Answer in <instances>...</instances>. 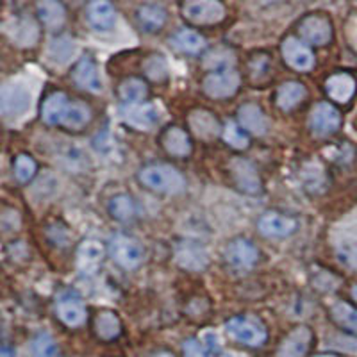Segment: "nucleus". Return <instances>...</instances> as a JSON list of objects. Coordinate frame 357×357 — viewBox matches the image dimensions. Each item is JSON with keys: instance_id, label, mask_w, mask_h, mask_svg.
<instances>
[{"instance_id": "obj_23", "label": "nucleus", "mask_w": 357, "mask_h": 357, "mask_svg": "<svg viewBox=\"0 0 357 357\" xmlns=\"http://www.w3.org/2000/svg\"><path fill=\"white\" fill-rule=\"evenodd\" d=\"M190 127L200 139H215L220 134L218 120L204 109H197L190 114Z\"/></svg>"}, {"instance_id": "obj_20", "label": "nucleus", "mask_w": 357, "mask_h": 357, "mask_svg": "<svg viewBox=\"0 0 357 357\" xmlns=\"http://www.w3.org/2000/svg\"><path fill=\"white\" fill-rule=\"evenodd\" d=\"M68 106L70 100L66 98L65 93L56 91V93L49 95L43 100V106H41V118H43V122L49 123V126H57V123L61 126Z\"/></svg>"}, {"instance_id": "obj_3", "label": "nucleus", "mask_w": 357, "mask_h": 357, "mask_svg": "<svg viewBox=\"0 0 357 357\" xmlns=\"http://www.w3.org/2000/svg\"><path fill=\"white\" fill-rule=\"evenodd\" d=\"M109 252L111 257H113L114 263L118 264L123 270H134L142 264L143 256V247L132 238H127V236L118 234L114 236L109 243Z\"/></svg>"}, {"instance_id": "obj_22", "label": "nucleus", "mask_w": 357, "mask_h": 357, "mask_svg": "<svg viewBox=\"0 0 357 357\" xmlns=\"http://www.w3.org/2000/svg\"><path fill=\"white\" fill-rule=\"evenodd\" d=\"M165 151L175 158H186L191 152L190 136L181 127H168L161 138Z\"/></svg>"}, {"instance_id": "obj_28", "label": "nucleus", "mask_w": 357, "mask_h": 357, "mask_svg": "<svg viewBox=\"0 0 357 357\" xmlns=\"http://www.w3.org/2000/svg\"><path fill=\"white\" fill-rule=\"evenodd\" d=\"M13 41L20 47H33L38 41V27L29 18H17L13 20V29L9 31Z\"/></svg>"}, {"instance_id": "obj_41", "label": "nucleus", "mask_w": 357, "mask_h": 357, "mask_svg": "<svg viewBox=\"0 0 357 357\" xmlns=\"http://www.w3.org/2000/svg\"><path fill=\"white\" fill-rule=\"evenodd\" d=\"M154 357H174V356H172V354H168V352H159V354H155Z\"/></svg>"}, {"instance_id": "obj_43", "label": "nucleus", "mask_w": 357, "mask_h": 357, "mask_svg": "<svg viewBox=\"0 0 357 357\" xmlns=\"http://www.w3.org/2000/svg\"><path fill=\"white\" fill-rule=\"evenodd\" d=\"M2 357H9V350L6 349V347H4V349H2Z\"/></svg>"}, {"instance_id": "obj_7", "label": "nucleus", "mask_w": 357, "mask_h": 357, "mask_svg": "<svg viewBox=\"0 0 357 357\" xmlns=\"http://www.w3.org/2000/svg\"><path fill=\"white\" fill-rule=\"evenodd\" d=\"M309 126H311V130L317 134V136H329V134L336 132V130L340 129V111H337L333 104L320 102V104L311 111Z\"/></svg>"}, {"instance_id": "obj_39", "label": "nucleus", "mask_w": 357, "mask_h": 357, "mask_svg": "<svg viewBox=\"0 0 357 357\" xmlns=\"http://www.w3.org/2000/svg\"><path fill=\"white\" fill-rule=\"evenodd\" d=\"M33 350L38 357H56L57 356V347L49 334H40V336L34 340Z\"/></svg>"}, {"instance_id": "obj_35", "label": "nucleus", "mask_w": 357, "mask_h": 357, "mask_svg": "<svg viewBox=\"0 0 357 357\" xmlns=\"http://www.w3.org/2000/svg\"><path fill=\"white\" fill-rule=\"evenodd\" d=\"M109 213L116 220H122V222H126V220H130L134 216V213H136V209H134L132 199H130V197H127V195H116L114 199H111Z\"/></svg>"}, {"instance_id": "obj_37", "label": "nucleus", "mask_w": 357, "mask_h": 357, "mask_svg": "<svg viewBox=\"0 0 357 357\" xmlns=\"http://www.w3.org/2000/svg\"><path fill=\"white\" fill-rule=\"evenodd\" d=\"M223 139H225V143H227L229 146H232V149H238V151H241V149H247L248 146V136L247 132H245L241 127H238L236 123H227L225 126V129H223Z\"/></svg>"}, {"instance_id": "obj_18", "label": "nucleus", "mask_w": 357, "mask_h": 357, "mask_svg": "<svg viewBox=\"0 0 357 357\" xmlns=\"http://www.w3.org/2000/svg\"><path fill=\"white\" fill-rule=\"evenodd\" d=\"M38 18L47 29H61L66 22V9L61 0H38Z\"/></svg>"}, {"instance_id": "obj_10", "label": "nucleus", "mask_w": 357, "mask_h": 357, "mask_svg": "<svg viewBox=\"0 0 357 357\" xmlns=\"http://www.w3.org/2000/svg\"><path fill=\"white\" fill-rule=\"evenodd\" d=\"M175 261L184 270L200 272L207 266L209 256H207L206 248L202 245L193 243V241H184V243L175 248Z\"/></svg>"}, {"instance_id": "obj_36", "label": "nucleus", "mask_w": 357, "mask_h": 357, "mask_svg": "<svg viewBox=\"0 0 357 357\" xmlns=\"http://www.w3.org/2000/svg\"><path fill=\"white\" fill-rule=\"evenodd\" d=\"M145 70L146 77L151 79L154 82H162L165 79L168 77V65L165 61V57L162 56H151L149 59L145 61Z\"/></svg>"}, {"instance_id": "obj_27", "label": "nucleus", "mask_w": 357, "mask_h": 357, "mask_svg": "<svg viewBox=\"0 0 357 357\" xmlns=\"http://www.w3.org/2000/svg\"><path fill=\"white\" fill-rule=\"evenodd\" d=\"M238 116H240V122L243 126V129H247L248 132L264 134L268 130L266 116H264V113L256 104H247V106L241 107Z\"/></svg>"}, {"instance_id": "obj_46", "label": "nucleus", "mask_w": 357, "mask_h": 357, "mask_svg": "<svg viewBox=\"0 0 357 357\" xmlns=\"http://www.w3.org/2000/svg\"><path fill=\"white\" fill-rule=\"evenodd\" d=\"M222 357H234V356H229V354H225V356H222Z\"/></svg>"}, {"instance_id": "obj_31", "label": "nucleus", "mask_w": 357, "mask_h": 357, "mask_svg": "<svg viewBox=\"0 0 357 357\" xmlns=\"http://www.w3.org/2000/svg\"><path fill=\"white\" fill-rule=\"evenodd\" d=\"M89 120H91V111H89V107H86L81 102H70L61 126L70 130H81L88 126Z\"/></svg>"}, {"instance_id": "obj_13", "label": "nucleus", "mask_w": 357, "mask_h": 357, "mask_svg": "<svg viewBox=\"0 0 357 357\" xmlns=\"http://www.w3.org/2000/svg\"><path fill=\"white\" fill-rule=\"evenodd\" d=\"M225 257L229 263L236 268H252L256 264L259 252L248 240H234L229 243L227 250H225Z\"/></svg>"}, {"instance_id": "obj_44", "label": "nucleus", "mask_w": 357, "mask_h": 357, "mask_svg": "<svg viewBox=\"0 0 357 357\" xmlns=\"http://www.w3.org/2000/svg\"><path fill=\"white\" fill-rule=\"evenodd\" d=\"M263 4H270V2H279V0H261Z\"/></svg>"}, {"instance_id": "obj_29", "label": "nucleus", "mask_w": 357, "mask_h": 357, "mask_svg": "<svg viewBox=\"0 0 357 357\" xmlns=\"http://www.w3.org/2000/svg\"><path fill=\"white\" fill-rule=\"evenodd\" d=\"M220 349L218 336L213 333L204 334V340H188L184 343V357H211Z\"/></svg>"}, {"instance_id": "obj_6", "label": "nucleus", "mask_w": 357, "mask_h": 357, "mask_svg": "<svg viewBox=\"0 0 357 357\" xmlns=\"http://www.w3.org/2000/svg\"><path fill=\"white\" fill-rule=\"evenodd\" d=\"M0 104L4 116H20L31 107V91L20 82H9L2 88Z\"/></svg>"}, {"instance_id": "obj_38", "label": "nucleus", "mask_w": 357, "mask_h": 357, "mask_svg": "<svg viewBox=\"0 0 357 357\" xmlns=\"http://www.w3.org/2000/svg\"><path fill=\"white\" fill-rule=\"evenodd\" d=\"M36 174V162L33 158L22 154L18 155L17 161H15V175L20 183H29L31 178Z\"/></svg>"}, {"instance_id": "obj_40", "label": "nucleus", "mask_w": 357, "mask_h": 357, "mask_svg": "<svg viewBox=\"0 0 357 357\" xmlns=\"http://www.w3.org/2000/svg\"><path fill=\"white\" fill-rule=\"evenodd\" d=\"M337 257L341 263H345L347 266L357 268V243L352 241H345L337 247Z\"/></svg>"}, {"instance_id": "obj_12", "label": "nucleus", "mask_w": 357, "mask_h": 357, "mask_svg": "<svg viewBox=\"0 0 357 357\" xmlns=\"http://www.w3.org/2000/svg\"><path fill=\"white\" fill-rule=\"evenodd\" d=\"M327 95L337 104H347L354 97L357 89L356 79L350 73H334L325 82Z\"/></svg>"}, {"instance_id": "obj_4", "label": "nucleus", "mask_w": 357, "mask_h": 357, "mask_svg": "<svg viewBox=\"0 0 357 357\" xmlns=\"http://www.w3.org/2000/svg\"><path fill=\"white\" fill-rule=\"evenodd\" d=\"M227 334L238 343L248 347H259L266 341V329L257 320L245 317H236L229 320Z\"/></svg>"}, {"instance_id": "obj_14", "label": "nucleus", "mask_w": 357, "mask_h": 357, "mask_svg": "<svg viewBox=\"0 0 357 357\" xmlns=\"http://www.w3.org/2000/svg\"><path fill=\"white\" fill-rule=\"evenodd\" d=\"M295 229V220L280 215V213H266L259 220V231L270 238H286V236L293 234Z\"/></svg>"}, {"instance_id": "obj_2", "label": "nucleus", "mask_w": 357, "mask_h": 357, "mask_svg": "<svg viewBox=\"0 0 357 357\" xmlns=\"http://www.w3.org/2000/svg\"><path fill=\"white\" fill-rule=\"evenodd\" d=\"M181 11L193 25H215L225 18V8L220 0H183Z\"/></svg>"}, {"instance_id": "obj_19", "label": "nucleus", "mask_w": 357, "mask_h": 357, "mask_svg": "<svg viewBox=\"0 0 357 357\" xmlns=\"http://www.w3.org/2000/svg\"><path fill=\"white\" fill-rule=\"evenodd\" d=\"M231 172L234 174L236 184L241 188V191L247 193H259L261 183L257 177L256 168L245 159H234L231 165Z\"/></svg>"}, {"instance_id": "obj_34", "label": "nucleus", "mask_w": 357, "mask_h": 357, "mask_svg": "<svg viewBox=\"0 0 357 357\" xmlns=\"http://www.w3.org/2000/svg\"><path fill=\"white\" fill-rule=\"evenodd\" d=\"M102 256H104V247L95 240L84 241V243L79 247V252H77L79 263L86 268L97 266L98 261L102 259Z\"/></svg>"}, {"instance_id": "obj_11", "label": "nucleus", "mask_w": 357, "mask_h": 357, "mask_svg": "<svg viewBox=\"0 0 357 357\" xmlns=\"http://www.w3.org/2000/svg\"><path fill=\"white\" fill-rule=\"evenodd\" d=\"M312 334L307 327H296L295 331L288 334L282 343H280L279 350H277L275 357H304L305 352L309 350L311 345Z\"/></svg>"}, {"instance_id": "obj_42", "label": "nucleus", "mask_w": 357, "mask_h": 357, "mask_svg": "<svg viewBox=\"0 0 357 357\" xmlns=\"http://www.w3.org/2000/svg\"><path fill=\"white\" fill-rule=\"evenodd\" d=\"M352 296H354V301L357 302V284L352 288Z\"/></svg>"}, {"instance_id": "obj_45", "label": "nucleus", "mask_w": 357, "mask_h": 357, "mask_svg": "<svg viewBox=\"0 0 357 357\" xmlns=\"http://www.w3.org/2000/svg\"><path fill=\"white\" fill-rule=\"evenodd\" d=\"M317 357H336V356H317Z\"/></svg>"}, {"instance_id": "obj_9", "label": "nucleus", "mask_w": 357, "mask_h": 357, "mask_svg": "<svg viewBox=\"0 0 357 357\" xmlns=\"http://www.w3.org/2000/svg\"><path fill=\"white\" fill-rule=\"evenodd\" d=\"M301 36L311 45H327L333 40V25L321 15H309L298 25Z\"/></svg>"}, {"instance_id": "obj_5", "label": "nucleus", "mask_w": 357, "mask_h": 357, "mask_svg": "<svg viewBox=\"0 0 357 357\" xmlns=\"http://www.w3.org/2000/svg\"><path fill=\"white\" fill-rule=\"evenodd\" d=\"M240 75L232 68H223L209 73L202 82L204 93L211 98H229L238 91Z\"/></svg>"}, {"instance_id": "obj_15", "label": "nucleus", "mask_w": 357, "mask_h": 357, "mask_svg": "<svg viewBox=\"0 0 357 357\" xmlns=\"http://www.w3.org/2000/svg\"><path fill=\"white\" fill-rule=\"evenodd\" d=\"M72 77L79 88L86 89L89 93H98L102 89V82L100 77H98L97 66L91 61V57H82L81 61L75 65V68H73Z\"/></svg>"}, {"instance_id": "obj_1", "label": "nucleus", "mask_w": 357, "mask_h": 357, "mask_svg": "<svg viewBox=\"0 0 357 357\" xmlns=\"http://www.w3.org/2000/svg\"><path fill=\"white\" fill-rule=\"evenodd\" d=\"M139 181L146 188H151L158 193H165V195H178L186 188L181 172L168 165H152V167L143 168L139 172Z\"/></svg>"}, {"instance_id": "obj_21", "label": "nucleus", "mask_w": 357, "mask_h": 357, "mask_svg": "<svg viewBox=\"0 0 357 357\" xmlns=\"http://www.w3.org/2000/svg\"><path fill=\"white\" fill-rule=\"evenodd\" d=\"M167 9L159 4H143L136 11L139 27L145 29L146 33H158L162 25L167 24Z\"/></svg>"}, {"instance_id": "obj_17", "label": "nucleus", "mask_w": 357, "mask_h": 357, "mask_svg": "<svg viewBox=\"0 0 357 357\" xmlns=\"http://www.w3.org/2000/svg\"><path fill=\"white\" fill-rule=\"evenodd\" d=\"M88 20L97 31H109L116 22V11L109 0H91L88 6Z\"/></svg>"}, {"instance_id": "obj_8", "label": "nucleus", "mask_w": 357, "mask_h": 357, "mask_svg": "<svg viewBox=\"0 0 357 357\" xmlns=\"http://www.w3.org/2000/svg\"><path fill=\"white\" fill-rule=\"evenodd\" d=\"M280 52L284 61L291 66L293 70H298V72H307L314 66V54L311 52L309 47H305L298 38H286L282 41V47H280Z\"/></svg>"}, {"instance_id": "obj_24", "label": "nucleus", "mask_w": 357, "mask_h": 357, "mask_svg": "<svg viewBox=\"0 0 357 357\" xmlns=\"http://www.w3.org/2000/svg\"><path fill=\"white\" fill-rule=\"evenodd\" d=\"M307 91H305V86L301 82H286L279 88L277 91V106L282 111H291L295 109L298 104L305 98Z\"/></svg>"}, {"instance_id": "obj_32", "label": "nucleus", "mask_w": 357, "mask_h": 357, "mask_svg": "<svg viewBox=\"0 0 357 357\" xmlns=\"http://www.w3.org/2000/svg\"><path fill=\"white\" fill-rule=\"evenodd\" d=\"M118 93H120V98L127 107L138 106L139 102L146 97V86L139 79H127L120 84Z\"/></svg>"}, {"instance_id": "obj_33", "label": "nucleus", "mask_w": 357, "mask_h": 357, "mask_svg": "<svg viewBox=\"0 0 357 357\" xmlns=\"http://www.w3.org/2000/svg\"><path fill=\"white\" fill-rule=\"evenodd\" d=\"M331 314H333L334 321L340 324L341 327L357 333V311L354 307H350L345 302H334L333 307H331Z\"/></svg>"}, {"instance_id": "obj_26", "label": "nucleus", "mask_w": 357, "mask_h": 357, "mask_svg": "<svg viewBox=\"0 0 357 357\" xmlns=\"http://www.w3.org/2000/svg\"><path fill=\"white\" fill-rule=\"evenodd\" d=\"M172 43H174L175 49L186 54H200L207 47L206 40L190 29H178L177 33L172 36Z\"/></svg>"}, {"instance_id": "obj_30", "label": "nucleus", "mask_w": 357, "mask_h": 357, "mask_svg": "<svg viewBox=\"0 0 357 357\" xmlns=\"http://www.w3.org/2000/svg\"><path fill=\"white\" fill-rule=\"evenodd\" d=\"M95 331H97L100 340H116L122 333V324L113 311H100L95 320Z\"/></svg>"}, {"instance_id": "obj_25", "label": "nucleus", "mask_w": 357, "mask_h": 357, "mask_svg": "<svg viewBox=\"0 0 357 357\" xmlns=\"http://www.w3.org/2000/svg\"><path fill=\"white\" fill-rule=\"evenodd\" d=\"M57 317L68 327H81L86 321V309L75 298H63L57 302Z\"/></svg>"}, {"instance_id": "obj_16", "label": "nucleus", "mask_w": 357, "mask_h": 357, "mask_svg": "<svg viewBox=\"0 0 357 357\" xmlns=\"http://www.w3.org/2000/svg\"><path fill=\"white\" fill-rule=\"evenodd\" d=\"M127 122L138 129H151L158 126L161 120V109L155 104H138V106H129L123 111Z\"/></svg>"}]
</instances>
